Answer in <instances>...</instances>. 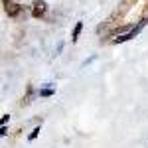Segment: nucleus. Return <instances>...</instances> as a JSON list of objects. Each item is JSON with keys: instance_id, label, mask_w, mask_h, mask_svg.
Masks as SVG:
<instances>
[{"instance_id": "nucleus-1", "label": "nucleus", "mask_w": 148, "mask_h": 148, "mask_svg": "<svg viewBox=\"0 0 148 148\" xmlns=\"http://www.w3.org/2000/svg\"><path fill=\"white\" fill-rule=\"evenodd\" d=\"M144 26H146V18H144V20H140L136 28H132V30H128V32H125V34H121V36H114V38H113V44H123V42L132 40V38H134V36H136Z\"/></svg>"}, {"instance_id": "nucleus-2", "label": "nucleus", "mask_w": 148, "mask_h": 148, "mask_svg": "<svg viewBox=\"0 0 148 148\" xmlns=\"http://www.w3.org/2000/svg\"><path fill=\"white\" fill-rule=\"evenodd\" d=\"M2 6H4V12H6L10 18L20 16V12H22V6H20L18 2H14V0H2Z\"/></svg>"}, {"instance_id": "nucleus-3", "label": "nucleus", "mask_w": 148, "mask_h": 148, "mask_svg": "<svg viewBox=\"0 0 148 148\" xmlns=\"http://www.w3.org/2000/svg\"><path fill=\"white\" fill-rule=\"evenodd\" d=\"M46 12H47V4L44 0H34L32 2V16L34 18H42Z\"/></svg>"}, {"instance_id": "nucleus-4", "label": "nucleus", "mask_w": 148, "mask_h": 148, "mask_svg": "<svg viewBox=\"0 0 148 148\" xmlns=\"http://www.w3.org/2000/svg\"><path fill=\"white\" fill-rule=\"evenodd\" d=\"M81 30H83V24L77 22V24H75V28H73V34H71V40H73V42H77V38H79Z\"/></svg>"}, {"instance_id": "nucleus-5", "label": "nucleus", "mask_w": 148, "mask_h": 148, "mask_svg": "<svg viewBox=\"0 0 148 148\" xmlns=\"http://www.w3.org/2000/svg\"><path fill=\"white\" fill-rule=\"evenodd\" d=\"M53 89H40V97H51Z\"/></svg>"}, {"instance_id": "nucleus-6", "label": "nucleus", "mask_w": 148, "mask_h": 148, "mask_svg": "<svg viewBox=\"0 0 148 148\" xmlns=\"http://www.w3.org/2000/svg\"><path fill=\"white\" fill-rule=\"evenodd\" d=\"M38 134H40V126H36L34 130H32V134H30V136H28V138H30V140H34V138L38 136Z\"/></svg>"}, {"instance_id": "nucleus-7", "label": "nucleus", "mask_w": 148, "mask_h": 148, "mask_svg": "<svg viewBox=\"0 0 148 148\" xmlns=\"http://www.w3.org/2000/svg\"><path fill=\"white\" fill-rule=\"evenodd\" d=\"M10 121V114H2V119H0V125H6Z\"/></svg>"}, {"instance_id": "nucleus-8", "label": "nucleus", "mask_w": 148, "mask_h": 148, "mask_svg": "<svg viewBox=\"0 0 148 148\" xmlns=\"http://www.w3.org/2000/svg\"><path fill=\"white\" fill-rule=\"evenodd\" d=\"M0 134H2V136H6V134H8V130H6V125H2V128H0Z\"/></svg>"}]
</instances>
